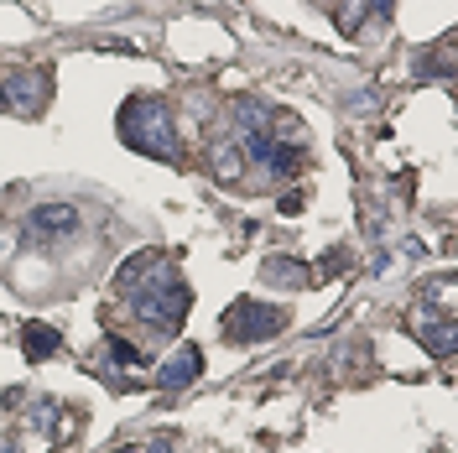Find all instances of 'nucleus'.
Wrapping results in <instances>:
<instances>
[{
	"label": "nucleus",
	"instance_id": "nucleus-3",
	"mask_svg": "<svg viewBox=\"0 0 458 453\" xmlns=\"http://www.w3.org/2000/svg\"><path fill=\"white\" fill-rule=\"evenodd\" d=\"M31 225H37V235L68 240V235H79V209H73V203H42V209L31 214Z\"/></svg>",
	"mask_w": 458,
	"mask_h": 453
},
{
	"label": "nucleus",
	"instance_id": "nucleus-7",
	"mask_svg": "<svg viewBox=\"0 0 458 453\" xmlns=\"http://www.w3.org/2000/svg\"><path fill=\"white\" fill-rule=\"evenodd\" d=\"M417 334L432 344V355H454V318H443V323H428V318H417Z\"/></svg>",
	"mask_w": 458,
	"mask_h": 453
},
{
	"label": "nucleus",
	"instance_id": "nucleus-4",
	"mask_svg": "<svg viewBox=\"0 0 458 453\" xmlns=\"http://www.w3.org/2000/svg\"><path fill=\"white\" fill-rule=\"evenodd\" d=\"M199 370H203V355L193 349V344H182L167 365H162V386H167V391H182V386L199 380Z\"/></svg>",
	"mask_w": 458,
	"mask_h": 453
},
{
	"label": "nucleus",
	"instance_id": "nucleus-11",
	"mask_svg": "<svg viewBox=\"0 0 458 453\" xmlns=\"http://www.w3.org/2000/svg\"><path fill=\"white\" fill-rule=\"evenodd\" d=\"M120 453H141V449H120Z\"/></svg>",
	"mask_w": 458,
	"mask_h": 453
},
{
	"label": "nucleus",
	"instance_id": "nucleus-5",
	"mask_svg": "<svg viewBox=\"0 0 458 453\" xmlns=\"http://www.w3.org/2000/svg\"><path fill=\"white\" fill-rule=\"evenodd\" d=\"M208 162H214V177H219V183H240V172H245L234 141H214V146H208Z\"/></svg>",
	"mask_w": 458,
	"mask_h": 453
},
{
	"label": "nucleus",
	"instance_id": "nucleus-6",
	"mask_svg": "<svg viewBox=\"0 0 458 453\" xmlns=\"http://www.w3.org/2000/svg\"><path fill=\"white\" fill-rule=\"evenodd\" d=\"M234 125H240V136H266L271 131V110L256 105V99H240L234 105Z\"/></svg>",
	"mask_w": 458,
	"mask_h": 453
},
{
	"label": "nucleus",
	"instance_id": "nucleus-8",
	"mask_svg": "<svg viewBox=\"0 0 458 453\" xmlns=\"http://www.w3.org/2000/svg\"><path fill=\"white\" fill-rule=\"evenodd\" d=\"M21 344H27V360H47V355L57 349V334L47 329V323H27Z\"/></svg>",
	"mask_w": 458,
	"mask_h": 453
},
{
	"label": "nucleus",
	"instance_id": "nucleus-2",
	"mask_svg": "<svg viewBox=\"0 0 458 453\" xmlns=\"http://www.w3.org/2000/svg\"><path fill=\"white\" fill-rule=\"evenodd\" d=\"M229 339L234 344H250V339H271V334H282L286 329V312L282 308H266V303H240V308L229 312Z\"/></svg>",
	"mask_w": 458,
	"mask_h": 453
},
{
	"label": "nucleus",
	"instance_id": "nucleus-1",
	"mask_svg": "<svg viewBox=\"0 0 458 453\" xmlns=\"http://www.w3.org/2000/svg\"><path fill=\"white\" fill-rule=\"evenodd\" d=\"M120 136L136 146V151H146V157H162V162L177 157V125H172L167 99H125Z\"/></svg>",
	"mask_w": 458,
	"mask_h": 453
},
{
	"label": "nucleus",
	"instance_id": "nucleus-10",
	"mask_svg": "<svg viewBox=\"0 0 458 453\" xmlns=\"http://www.w3.org/2000/svg\"><path fill=\"white\" fill-rule=\"evenodd\" d=\"M110 360H114V365H141V349H136V344H125V339H110Z\"/></svg>",
	"mask_w": 458,
	"mask_h": 453
},
{
	"label": "nucleus",
	"instance_id": "nucleus-9",
	"mask_svg": "<svg viewBox=\"0 0 458 453\" xmlns=\"http://www.w3.org/2000/svg\"><path fill=\"white\" fill-rule=\"evenodd\" d=\"M266 282H282V286L302 282V266H292V261H266Z\"/></svg>",
	"mask_w": 458,
	"mask_h": 453
}]
</instances>
